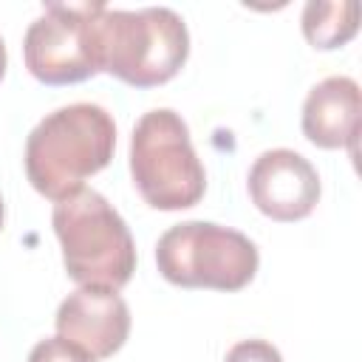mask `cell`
Returning a JSON list of instances; mask_svg holds the SVG:
<instances>
[{
	"mask_svg": "<svg viewBox=\"0 0 362 362\" xmlns=\"http://www.w3.org/2000/svg\"><path fill=\"white\" fill-rule=\"evenodd\" d=\"M99 71L133 88H153L173 79L189 57V31L181 14L167 6L107 8L96 14Z\"/></svg>",
	"mask_w": 362,
	"mask_h": 362,
	"instance_id": "2",
	"label": "cell"
},
{
	"mask_svg": "<svg viewBox=\"0 0 362 362\" xmlns=\"http://www.w3.org/2000/svg\"><path fill=\"white\" fill-rule=\"evenodd\" d=\"M130 175L153 209H189L204 198L206 173L192 150L189 127L175 110L156 107L136 122L130 136Z\"/></svg>",
	"mask_w": 362,
	"mask_h": 362,
	"instance_id": "4",
	"label": "cell"
},
{
	"mask_svg": "<svg viewBox=\"0 0 362 362\" xmlns=\"http://www.w3.org/2000/svg\"><path fill=\"white\" fill-rule=\"evenodd\" d=\"M362 93L351 76H328L317 82L303 102V133L322 150L348 147L354 153L359 136Z\"/></svg>",
	"mask_w": 362,
	"mask_h": 362,
	"instance_id": "9",
	"label": "cell"
},
{
	"mask_svg": "<svg viewBox=\"0 0 362 362\" xmlns=\"http://www.w3.org/2000/svg\"><path fill=\"white\" fill-rule=\"evenodd\" d=\"M0 229H3V198H0Z\"/></svg>",
	"mask_w": 362,
	"mask_h": 362,
	"instance_id": "14",
	"label": "cell"
},
{
	"mask_svg": "<svg viewBox=\"0 0 362 362\" xmlns=\"http://www.w3.org/2000/svg\"><path fill=\"white\" fill-rule=\"evenodd\" d=\"M54 232L62 263L79 286L119 291L136 272V243L124 218L96 189H79L54 204Z\"/></svg>",
	"mask_w": 362,
	"mask_h": 362,
	"instance_id": "3",
	"label": "cell"
},
{
	"mask_svg": "<svg viewBox=\"0 0 362 362\" xmlns=\"http://www.w3.org/2000/svg\"><path fill=\"white\" fill-rule=\"evenodd\" d=\"M223 362H283V356L266 339H243L229 348Z\"/></svg>",
	"mask_w": 362,
	"mask_h": 362,
	"instance_id": "12",
	"label": "cell"
},
{
	"mask_svg": "<svg viewBox=\"0 0 362 362\" xmlns=\"http://www.w3.org/2000/svg\"><path fill=\"white\" fill-rule=\"evenodd\" d=\"M28 362H90V359L85 354H79L76 348H71L65 339L48 337V339H40L31 348Z\"/></svg>",
	"mask_w": 362,
	"mask_h": 362,
	"instance_id": "11",
	"label": "cell"
},
{
	"mask_svg": "<svg viewBox=\"0 0 362 362\" xmlns=\"http://www.w3.org/2000/svg\"><path fill=\"white\" fill-rule=\"evenodd\" d=\"M105 3H45L23 37V59L45 85H74L99 74L96 14Z\"/></svg>",
	"mask_w": 362,
	"mask_h": 362,
	"instance_id": "6",
	"label": "cell"
},
{
	"mask_svg": "<svg viewBox=\"0 0 362 362\" xmlns=\"http://www.w3.org/2000/svg\"><path fill=\"white\" fill-rule=\"evenodd\" d=\"M116 150L113 116L93 102L57 107L25 139V175L54 204L79 192L82 181L105 170Z\"/></svg>",
	"mask_w": 362,
	"mask_h": 362,
	"instance_id": "1",
	"label": "cell"
},
{
	"mask_svg": "<svg viewBox=\"0 0 362 362\" xmlns=\"http://www.w3.org/2000/svg\"><path fill=\"white\" fill-rule=\"evenodd\" d=\"M356 28H359V3L356 0H339V3L311 0L303 8V34L320 51L345 45L356 34Z\"/></svg>",
	"mask_w": 362,
	"mask_h": 362,
	"instance_id": "10",
	"label": "cell"
},
{
	"mask_svg": "<svg viewBox=\"0 0 362 362\" xmlns=\"http://www.w3.org/2000/svg\"><path fill=\"white\" fill-rule=\"evenodd\" d=\"M57 337L90 362L113 356L130 334V308L113 288L79 286L57 308Z\"/></svg>",
	"mask_w": 362,
	"mask_h": 362,
	"instance_id": "7",
	"label": "cell"
},
{
	"mask_svg": "<svg viewBox=\"0 0 362 362\" xmlns=\"http://www.w3.org/2000/svg\"><path fill=\"white\" fill-rule=\"evenodd\" d=\"M257 263V246L243 232L209 221L175 223L156 243L161 277L181 288L238 291L252 283Z\"/></svg>",
	"mask_w": 362,
	"mask_h": 362,
	"instance_id": "5",
	"label": "cell"
},
{
	"mask_svg": "<svg viewBox=\"0 0 362 362\" xmlns=\"http://www.w3.org/2000/svg\"><path fill=\"white\" fill-rule=\"evenodd\" d=\"M6 65H8V54H6V42L0 37V79L6 76Z\"/></svg>",
	"mask_w": 362,
	"mask_h": 362,
	"instance_id": "13",
	"label": "cell"
},
{
	"mask_svg": "<svg viewBox=\"0 0 362 362\" xmlns=\"http://www.w3.org/2000/svg\"><path fill=\"white\" fill-rule=\"evenodd\" d=\"M252 204L272 221H300L320 201V175L314 164L286 147L266 150L249 170Z\"/></svg>",
	"mask_w": 362,
	"mask_h": 362,
	"instance_id": "8",
	"label": "cell"
}]
</instances>
